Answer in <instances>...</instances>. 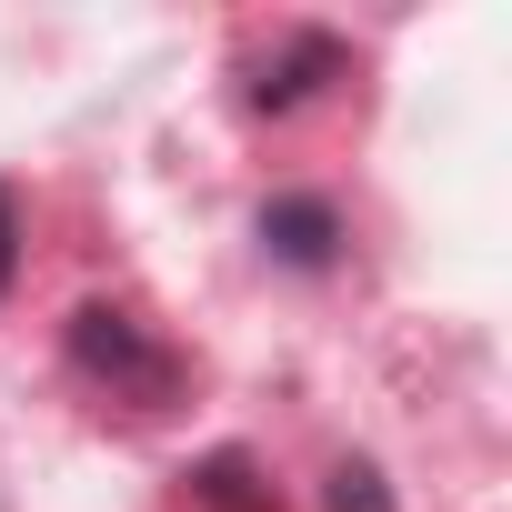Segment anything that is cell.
I'll return each mask as SVG.
<instances>
[{
    "instance_id": "1",
    "label": "cell",
    "mask_w": 512,
    "mask_h": 512,
    "mask_svg": "<svg viewBox=\"0 0 512 512\" xmlns=\"http://www.w3.org/2000/svg\"><path fill=\"white\" fill-rule=\"evenodd\" d=\"M71 372H81L91 392L131 402V412H161V402L181 392V352H171L141 312H121V302H81V312H71Z\"/></svg>"
},
{
    "instance_id": "4",
    "label": "cell",
    "mask_w": 512,
    "mask_h": 512,
    "mask_svg": "<svg viewBox=\"0 0 512 512\" xmlns=\"http://www.w3.org/2000/svg\"><path fill=\"white\" fill-rule=\"evenodd\" d=\"M241 482H251V462H241V452H211V462L191 472V492H201V502H221V512H262V492H241Z\"/></svg>"
},
{
    "instance_id": "3",
    "label": "cell",
    "mask_w": 512,
    "mask_h": 512,
    "mask_svg": "<svg viewBox=\"0 0 512 512\" xmlns=\"http://www.w3.org/2000/svg\"><path fill=\"white\" fill-rule=\"evenodd\" d=\"M342 71V51L322 41V31H292V51L282 61H262V81H251V111H292L312 81H332Z\"/></svg>"
},
{
    "instance_id": "6",
    "label": "cell",
    "mask_w": 512,
    "mask_h": 512,
    "mask_svg": "<svg viewBox=\"0 0 512 512\" xmlns=\"http://www.w3.org/2000/svg\"><path fill=\"white\" fill-rule=\"evenodd\" d=\"M11 272H21V201H11V181H0V292H11Z\"/></svg>"
},
{
    "instance_id": "2",
    "label": "cell",
    "mask_w": 512,
    "mask_h": 512,
    "mask_svg": "<svg viewBox=\"0 0 512 512\" xmlns=\"http://www.w3.org/2000/svg\"><path fill=\"white\" fill-rule=\"evenodd\" d=\"M262 241L282 251L292 272H322V262H332V241H342V221H332V201L282 191V201H262Z\"/></svg>"
},
{
    "instance_id": "5",
    "label": "cell",
    "mask_w": 512,
    "mask_h": 512,
    "mask_svg": "<svg viewBox=\"0 0 512 512\" xmlns=\"http://www.w3.org/2000/svg\"><path fill=\"white\" fill-rule=\"evenodd\" d=\"M332 512H392L382 472H372V462H342V472H332Z\"/></svg>"
}]
</instances>
